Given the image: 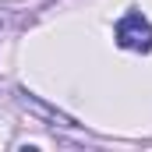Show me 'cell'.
I'll return each instance as SVG.
<instances>
[{"label":"cell","instance_id":"cell-2","mask_svg":"<svg viewBox=\"0 0 152 152\" xmlns=\"http://www.w3.org/2000/svg\"><path fill=\"white\" fill-rule=\"evenodd\" d=\"M14 99H18V106H21L25 113L39 117V120H50V124H57V127H78L75 117H67V113H60V110H53V106H46L39 96L25 92V88H14Z\"/></svg>","mask_w":152,"mask_h":152},{"label":"cell","instance_id":"cell-1","mask_svg":"<svg viewBox=\"0 0 152 152\" xmlns=\"http://www.w3.org/2000/svg\"><path fill=\"white\" fill-rule=\"evenodd\" d=\"M113 36H117V46H124V50H134V53H149L152 50V25L138 11H127L117 21Z\"/></svg>","mask_w":152,"mask_h":152}]
</instances>
